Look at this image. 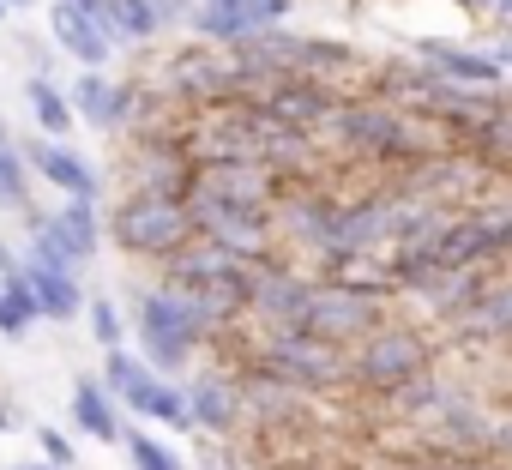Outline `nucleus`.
I'll return each mask as SVG.
<instances>
[{"label": "nucleus", "instance_id": "1", "mask_svg": "<svg viewBox=\"0 0 512 470\" xmlns=\"http://www.w3.org/2000/svg\"><path fill=\"white\" fill-rule=\"evenodd\" d=\"M205 326H211V320H205L199 296L181 290V284L151 290V296L139 302V338H145V356H151L157 368H181L187 350H193V338H199Z\"/></svg>", "mask_w": 512, "mask_h": 470}, {"label": "nucleus", "instance_id": "2", "mask_svg": "<svg viewBox=\"0 0 512 470\" xmlns=\"http://www.w3.org/2000/svg\"><path fill=\"white\" fill-rule=\"evenodd\" d=\"M193 235L187 199H163V193H139L115 211V242L127 254H175Z\"/></svg>", "mask_w": 512, "mask_h": 470}, {"label": "nucleus", "instance_id": "3", "mask_svg": "<svg viewBox=\"0 0 512 470\" xmlns=\"http://www.w3.org/2000/svg\"><path fill=\"white\" fill-rule=\"evenodd\" d=\"M91 254H97V211H91V199H73V193H67V211L37 223V260L73 272V266H85Z\"/></svg>", "mask_w": 512, "mask_h": 470}, {"label": "nucleus", "instance_id": "4", "mask_svg": "<svg viewBox=\"0 0 512 470\" xmlns=\"http://www.w3.org/2000/svg\"><path fill=\"white\" fill-rule=\"evenodd\" d=\"M55 43L79 61V67H103L109 61V49H115V37L103 31V19H97V7H85V0H55Z\"/></svg>", "mask_w": 512, "mask_h": 470}, {"label": "nucleus", "instance_id": "5", "mask_svg": "<svg viewBox=\"0 0 512 470\" xmlns=\"http://www.w3.org/2000/svg\"><path fill=\"white\" fill-rule=\"evenodd\" d=\"M73 109L85 115V127L109 133V127H121V121L133 115V91H121L115 79H103L97 67H85V79L73 85Z\"/></svg>", "mask_w": 512, "mask_h": 470}, {"label": "nucleus", "instance_id": "6", "mask_svg": "<svg viewBox=\"0 0 512 470\" xmlns=\"http://www.w3.org/2000/svg\"><path fill=\"white\" fill-rule=\"evenodd\" d=\"M368 320V302L362 296H350V290H308V302H302V332H320V338H332V332H356Z\"/></svg>", "mask_w": 512, "mask_h": 470}, {"label": "nucleus", "instance_id": "7", "mask_svg": "<svg viewBox=\"0 0 512 470\" xmlns=\"http://www.w3.org/2000/svg\"><path fill=\"white\" fill-rule=\"evenodd\" d=\"M25 157H31V169H37L43 181H55L61 193H73V199H97V175H91V163H85V157H73L67 145H55V139H49V145H31Z\"/></svg>", "mask_w": 512, "mask_h": 470}, {"label": "nucleus", "instance_id": "8", "mask_svg": "<svg viewBox=\"0 0 512 470\" xmlns=\"http://www.w3.org/2000/svg\"><path fill=\"white\" fill-rule=\"evenodd\" d=\"M25 278H31V290H37L43 320H73V314H79V278H73L67 266L31 260V266H25Z\"/></svg>", "mask_w": 512, "mask_h": 470}, {"label": "nucleus", "instance_id": "9", "mask_svg": "<svg viewBox=\"0 0 512 470\" xmlns=\"http://www.w3.org/2000/svg\"><path fill=\"white\" fill-rule=\"evenodd\" d=\"M205 199H217V205H260L266 199V175L253 169V163H217V169H205V187H199Z\"/></svg>", "mask_w": 512, "mask_h": 470}, {"label": "nucleus", "instance_id": "10", "mask_svg": "<svg viewBox=\"0 0 512 470\" xmlns=\"http://www.w3.org/2000/svg\"><path fill=\"white\" fill-rule=\"evenodd\" d=\"M266 362H272V374H284V380H332V374H338L332 350L314 344V338H284V344H272Z\"/></svg>", "mask_w": 512, "mask_h": 470}, {"label": "nucleus", "instance_id": "11", "mask_svg": "<svg viewBox=\"0 0 512 470\" xmlns=\"http://www.w3.org/2000/svg\"><path fill=\"white\" fill-rule=\"evenodd\" d=\"M97 19H103L109 37H127V43H145V37H157V25H163L151 0H103Z\"/></svg>", "mask_w": 512, "mask_h": 470}, {"label": "nucleus", "instance_id": "12", "mask_svg": "<svg viewBox=\"0 0 512 470\" xmlns=\"http://www.w3.org/2000/svg\"><path fill=\"white\" fill-rule=\"evenodd\" d=\"M187 416H193L199 428H229V422L241 416V398H235V386H223V380H199V386L187 392Z\"/></svg>", "mask_w": 512, "mask_h": 470}, {"label": "nucleus", "instance_id": "13", "mask_svg": "<svg viewBox=\"0 0 512 470\" xmlns=\"http://www.w3.org/2000/svg\"><path fill=\"white\" fill-rule=\"evenodd\" d=\"M73 422H79L91 440H121L115 404H109V392H103V386H91V380H79V386H73Z\"/></svg>", "mask_w": 512, "mask_h": 470}, {"label": "nucleus", "instance_id": "14", "mask_svg": "<svg viewBox=\"0 0 512 470\" xmlns=\"http://www.w3.org/2000/svg\"><path fill=\"white\" fill-rule=\"evenodd\" d=\"M247 296H253V308L272 314V320H302V302H308V290H302L296 278H284V272L253 278V284H247Z\"/></svg>", "mask_w": 512, "mask_h": 470}, {"label": "nucleus", "instance_id": "15", "mask_svg": "<svg viewBox=\"0 0 512 470\" xmlns=\"http://www.w3.org/2000/svg\"><path fill=\"white\" fill-rule=\"evenodd\" d=\"M422 362V350H416V338H404V332H392V338H380L368 356H362V374L368 380H404L410 368Z\"/></svg>", "mask_w": 512, "mask_h": 470}, {"label": "nucleus", "instance_id": "16", "mask_svg": "<svg viewBox=\"0 0 512 470\" xmlns=\"http://www.w3.org/2000/svg\"><path fill=\"white\" fill-rule=\"evenodd\" d=\"M127 410H139V416H151V422H169V428H193L187 392H175V386H163V380H145V386L127 398Z\"/></svg>", "mask_w": 512, "mask_h": 470}, {"label": "nucleus", "instance_id": "17", "mask_svg": "<svg viewBox=\"0 0 512 470\" xmlns=\"http://www.w3.org/2000/svg\"><path fill=\"white\" fill-rule=\"evenodd\" d=\"M422 55H428L446 79H458V85H494V79H500V67H494L488 55H464V49H446V43H422Z\"/></svg>", "mask_w": 512, "mask_h": 470}, {"label": "nucleus", "instance_id": "18", "mask_svg": "<svg viewBox=\"0 0 512 470\" xmlns=\"http://www.w3.org/2000/svg\"><path fill=\"white\" fill-rule=\"evenodd\" d=\"M266 115H272L278 127H308V121H320V115H326V97H320V91H308V85H284V91H272Z\"/></svg>", "mask_w": 512, "mask_h": 470}, {"label": "nucleus", "instance_id": "19", "mask_svg": "<svg viewBox=\"0 0 512 470\" xmlns=\"http://www.w3.org/2000/svg\"><path fill=\"white\" fill-rule=\"evenodd\" d=\"M25 97H31V115H37V127H43V133H67V127H73V103H67L49 79H31V85H25Z\"/></svg>", "mask_w": 512, "mask_h": 470}, {"label": "nucleus", "instance_id": "20", "mask_svg": "<svg viewBox=\"0 0 512 470\" xmlns=\"http://www.w3.org/2000/svg\"><path fill=\"white\" fill-rule=\"evenodd\" d=\"M145 193H163V199H187V187H193V175H187V163L181 157H145Z\"/></svg>", "mask_w": 512, "mask_h": 470}, {"label": "nucleus", "instance_id": "21", "mask_svg": "<svg viewBox=\"0 0 512 470\" xmlns=\"http://www.w3.org/2000/svg\"><path fill=\"white\" fill-rule=\"evenodd\" d=\"M0 205H7V211L31 205V175H25V157H19L13 145L0 151Z\"/></svg>", "mask_w": 512, "mask_h": 470}, {"label": "nucleus", "instance_id": "22", "mask_svg": "<svg viewBox=\"0 0 512 470\" xmlns=\"http://www.w3.org/2000/svg\"><path fill=\"white\" fill-rule=\"evenodd\" d=\"M145 380H151V374H145V362L121 356V344H115V350H109V386L121 392V404H127V398H133V392H139Z\"/></svg>", "mask_w": 512, "mask_h": 470}, {"label": "nucleus", "instance_id": "23", "mask_svg": "<svg viewBox=\"0 0 512 470\" xmlns=\"http://www.w3.org/2000/svg\"><path fill=\"white\" fill-rule=\"evenodd\" d=\"M0 296L13 302V314L31 326V320H43V308H37V290H31V278L25 272H7V284H0Z\"/></svg>", "mask_w": 512, "mask_h": 470}, {"label": "nucleus", "instance_id": "24", "mask_svg": "<svg viewBox=\"0 0 512 470\" xmlns=\"http://www.w3.org/2000/svg\"><path fill=\"white\" fill-rule=\"evenodd\" d=\"M127 452H133V464H139V470H181V458H175L169 446L145 440V434H133V440H127Z\"/></svg>", "mask_w": 512, "mask_h": 470}, {"label": "nucleus", "instance_id": "25", "mask_svg": "<svg viewBox=\"0 0 512 470\" xmlns=\"http://www.w3.org/2000/svg\"><path fill=\"white\" fill-rule=\"evenodd\" d=\"M91 332L115 350L121 344V314H115V302H91Z\"/></svg>", "mask_w": 512, "mask_h": 470}, {"label": "nucleus", "instance_id": "26", "mask_svg": "<svg viewBox=\"0 0 512 470\" xmlns=\"http://www.w3.org/2000/svg\"><path fill=\"white\" fill-rule=\"evenodd\" d=\"M43 452H49V464H73V446H67V434H55V428H43Z\"/></svg>", "mask_w": 512, "mask_h": 470}, {"label": "nucleus", "instance_id": "27", "mask_svg": "<svg viewBox=\"0 0 512 470\" xmlns=\"http://www.w3.org/2000/svg\"><path fill=\"white\" fill-rule=\"evenodd\" d=\"M0 332H7V338H19V332H25V320L13 314V302H7V296H0Z\"/></svg>", "mask_w": 512, "mask_h": 470}, {"label": "nucleus", "instance_id": "28", "mask_svg": "<svg viewBox=\"0 0 512 470\" xmlns=\"http://www.w3.org/2000/svg\"><path fill=\"white\" fill-rule=\"evenodd\" d=\"M7 145H13V133H7V121H0V151H7Z\"/></svg>", "mask_w": 512, "mask_h": 470}, {"label": "nucleus", "instance_id": "29", "mask_svg": "<svg viewBox=\"0 0 512 470\" xmlns=\"http://www.w3.org/2000/svg\"><path fill=\"white\" fill-rule=\"evenodd\" d=\"M25 470H61V464H25Z\"/></svg>", "mask_w": 512, "mask_h": 470}, {"label": "nucleus", "instance_id": "30", "mask_svg": "<svg viewBox=\"0 0 512 470\" xmlns=\"http://www.w3.org/2000/svg\"><path fill=\"white\" fill-rule=\"evenodd\" d=\"M7 13H13V7H7V0H0V19H7Z\"/></svg>", "mask_w": 512, "mask_h": 470}, {"label": "nucleus", "instance_id": "31", "mask_svg": "<svg viewBox=\"0 0 512 470\" xmlns=\"http://www.w3.org/2000/svg\"><path fill=\"white\" fill-rule=\"evenodd\" d=\"M7 7H31V0H7Z\"/></svg>", "mask_w": 512, "mask_h": 470}, {"label": "nucleus", "instance_id": "32", "mask_svg": "<svg viewBox=\"0 0 512 470\" xmlns=\"http://www.w3.org/2000/svg\"><path fill=\"white\" fill-rule=\"evenodd\" d=\"M500 7H506V19H512V0H500Z\"/></svg>", "mask_w": 512, "mask_h": 470}, {"label": "nucleus", "instance_id": "33", "mask_svg": "<svg viewBox=\"0 0 512 470\" xmlns=\"http://www.w3.org/2000/svg\"><path fill=\"white\" fill-rule=\"evenodd\" d=\"M85 7H103V0H85Z\"/></svg>", "mask_w": 512, "mask_h": 470}]
</instances>
